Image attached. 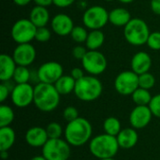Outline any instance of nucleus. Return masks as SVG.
<instances>
[{
  "instance_id": "f257e3e1",
  "label": "nucleus",
  "mask_w": 160,
  "mask_h": 160,
  "mask_svg": "<svg viewBox=\"0 0 160 160\" xmlns=\"http://www.w3.org/2000/svg\"><path fill=\"white\" fill-rule=\"evenodd\" d=\"M60 96L54 84L38 82L34 91V104L39 111L50 112L58 107Z\"/></svg>"
},
{
  "instance_id": "f03ea898",
  "label": "nucleus",
  "mask_w": 160,
  "mask_h": 160,
  "mask_svg": "<svg viewBox=\"0 0 160 160\" xmlns=\"http://www.w3.org/2000/svg\"><path fill=\"white\" fill-rule=\"evenodd\" d=\"M92 126L90 122L82 117H78L72 122L68 123L64 130L66 141L72 146H82L85 144L92 136Z\"/></svg>"
},
{
  "instance_id": "7ed1b4c3",
  "label": "nucleus",
  "mask_w": 160,
  "mask_h": 160,
  "mask_svg": "<svg viewBox=\"0 0 160 160\" xmlns=\"http://www.w3.org/2000/svg\"><path fill=\"white\" fill-rule=\"evenodd\" d=\"M120 146L118 144L117 138L107 133L100 134L93 138L89 145L91 154L98 159L114 158Z\"/></svg>"
},
{
  "instance_id": "20e7f679",
  "label": "nucleus",
  "mask_w": 160,
  "mask_h": 160,
  "mask_svg": "<svg viewBox=\"0 0 160 160\" xmlns=\"http://www.w3.org/2000/svg\"><path fill=\"white\" fill-rule=\"evenodd\" d=\"M102 91V83L96 76L84 75L82 79L76 81L74 94L80 100L90 102L98 99Z\"/></svg>"
},
{
  "instance_id": "39448f33",
  "label": "nucleus",
  "mask_w": 160,
  "mask_h": 160,
  "mask_svg": "<svg viewBox=\"0 0 160 160\" xmlns=\"http://www.w3.org/2000/svg\"><path fill=\"white\" fill-rule=\"evenodd\" d=\"M150 29L146 22L140 18H134L124 27L125 39L133 46L146 44L150 36Z\"/></svg>"
},
{
  "instance_id": "423d86ee",
  "label": "nucleus",
  "mask_w": 160,
  "mask_h": 160,
  "mask_svg": "<svg viewBox=\"0 0 160 160\" xmlns=\"http://www.w3.org/2000/svg\"><path fill=\"white\" fill-rule=\"evenodd\" d=\"M70 144L60 139H49L42 147V156L47 160H68L70 157Z\"/></svg>"
},
{
  "instance_id": "0eeeda50",
  "label": "nucleus",
  "mask_w": 160,
  "mask_h": 160,
  "mask_svg": "<svg viewBox=\"0 0 160 160\" xmlns=\"http://www.w3.org/2000/svg\"><path fill=\"white\" fill-rule=\"evenodd\" d=\"M109 22V12L102 6H92L82 15L84 26L90 30H99Z\"/></svg>"
},
{
  "instance_id": "6e6552de",
  "label": "nucleus",
  "mask_w": 160,
  "mask_h": 160,
  "mask_svg": "<svg viewBox=\"0 0 160 160\" xmlns=\"http://www.w3.org/2000/svg\"><path fill=\"white\" fill-rule=\"evenodd\" d=\"M37 28L30 19H20L11 27V38L17 44L30 43L35 39Z\"/></svg>"
},
{
  "instance_id": "1a4fd4ad",
  "label": "nucleus",
  "mask_w": 160,
  "mask_h": 160,
  "mask_svg": "<svg viewBox=\"0 0 160 160\" xmlns=\"http://www.w3.org/2000/svg\"><path fill=\"white\" fill-rule=\"evenodd\" d=\"M82 65L83 69L93 76H98L102 74L107 68V58L99 51H89L86 52L85 56L82 60Z\"/></svg>"
},
{
  "instance_id": "9d476101",
  "label": "nucleus",
  "mask_w": 160,
  "mask_h": 160,
  "mask_svg": "<svg viewBox=\"0 0 160 160\" xmlns=\"http://www.w3.org/2000/svg\"><path fill=\"white\" fill-rule=\"evenodd\" d=\"M114 88L122 96H131L139 88V75L132 70L120 72L115 78Z\"/></svg>"
},
{
  "instance_id": "9b49d317",
  "label": "nucleus",
  "mask_w": 160,
  "mask_h": 160,
  "mask_svg": "<svg viewBox=\"0 0 160 160\" xmlns=\"http://www.w3.org/2000/svg\"><path fill=\"white\" fill-rule=\"evenodd\" d=\"M38 82L54 84L63 75L64 69L60 63L55 61H49L43 63L37 71Z\"/></svg>"
},
{
  "instance_id": "f8f14e48",
  "label": "nucleus",
  "mask_w": 160,
  "mask_h": 160,
  "mask_svg": "<svg viewBox=\"0 0 160 160\" xmlns=\"http://www.w3.org/2000/svg\"><path fill=\"white\" fill-rule=\"evenodd\" d=\"M34 91L29 82L14 85L10 93V98L12 103L18 108H25L31 103H34Z\"/></svg>"
},
{
  "instance_id": "ddd939ff",
  "label": "nucleus",
  "mask_w": 160,
  "mask_h": 160,
  "mask_svg": "<svg viewBox=\"0 0 160 160\" xmlns=\"http://www.w3.org/2000/svg\"><path fill=\"white\" fill-rule=\"evenodd\" d=\"M37 56L36 49L30 43L18 44L13 51L12 57L17 66L28 67L34 63Z\"/></svg>"
},
{
  "instance_id": "4468645a",
  "label": "nucleus",
  "mask_w": 160,
  "mask_h": 160,
  "mask_svg": "<svg viewBox=\"0 0 160 160\" xmlns=\"http://www.w3.org/2000/svg\"><path fill=\"white\" fill-rule=\"evenodd\" d=\"M149 106H136L129 115V122L133 128L141 129L147 127L153 117Z\"/></svg>"
},
{
  "instance_id": "2eb2a0df",
  "label": "nucleus",
  "mask_w": 160,
  "mask_h": 160,
  "mask_svg": "<svg viewBox=\"0 0 160 160\" xmlns=\"http://www.w3.org/2000/svg\"><path fill=\"white\" fill-rule=\"evenodd\" d=\"M51 26L52 31L56 35L65 37L70 35L71 31L74 28V23L72 19L68 15L65 13H58L52 19Z\"/></svg>"
},
{
  "instance_id": "dca6fc26",
  "label": "nucleus",
  "mask_w": 160,
  "mask_h": 160,
  "mask_svg": "<svg viewBox=\"0 0 160 160\" xmlns=\"http://www.w3.org/2000/svg\"><path fill=\"white\" fill-rule=\"evenodd\" d=\"M131 70L138 75L149 72L152 67V58L149 53L145 52H138L131 59Z\"/></svg>"
},
{
  "instance_id": "f3484780",
  "label": "nucleus",
  "mask_w": 160,
  "mask_h": 160,
  "mask_svg": "<svg viewBox=\"0 0 160 160\" xmlns=\"http://www.w3.org/2000/svg\"><path fill=\"white\" fill-rule=\"evenodd\" d=\"M49 137L46 128L40 127H33L25 133V141L28 145L32 147H43L48 142Z\"/></svg>"
},
{
  "instance_id": "a211bd4d",
  "label": "nucleus",
  "mask_w": 160,
  "mask_h": 160,
  "mask_svg": "<svg viewBox=\"0 0 160 160\" xmlns=\"http://www.w3.org/2000/svg\"><path fill=\"white\" fill-rule=\"evenodd\" d=\"M17 64L13 57L2 53L0 55V80L1 82H8L13 78L14 72L16 70Z\"/></svg>"
},
{
  "instance_id": "6ab92c4d",
  "label": "nucleus",
  "mask_w": 160,
  "mask_h": 160,
  "mask_svg": "<svg viewBox=\"0 0 160 160\" xmlns=\"http://www.w3.org/2000/svg\"><path fill=\"white\" fill-rule=\"evenodd\" d=\"M118 144L120 148L123 149H131L133 148L139 140V135L135 128H125L120 131L116 136Z\"/></svg>"
},
{
  "instance_id": "aec40b11",
  "label": "nucleus",
  "mask_w": 160,
  "mask_h": 160,
  "mask_svg": "<svg viewBox=\"0 0 160 160\" xmlns=\"http://www.w3.org/2000/svg\"><path fill=\"white\" fill-rule=\"evenodd\" d=\"M131 20L130 12L124 8H115L109 12V22L118 27L126 26Z\"/></svg>"
},
{
  "instance_id": "412c9836",
  "label": "nucleus",
  "mask_w": 160,
  "mask_h": 160,
  "mask_svg": "<svg viewBox=\"0 0 160 160\" xmlns=\"http://www.w3.org/2000/svg\"><path fill=\"white\" fill-rule=\"evenodd\" d=\"M29 19L37 27L46 26L47 23L50 22L49 10L45 7L35 6L30 11Z\"/></svg>"
},
{
  "instance_id": "4be33fe9",
  "label": "nucleus",
  "mask_w": 160,
  "mask_h": 160,
  "mask_svg": "<svg viewBox=\"0 0 160 160\" xmlns=\"http://www.w3.org/2000/svg\"><path fill=\"white\" fill-rule=\"evenodd\" d=\"M16 134L10 127L0 128V151H8L14 144Z\"/></svg>"
},
{
  "instance_id": "5701e85b",
  "label": "nucleus",
  "mask_w": 160,
  "mask_h": 160,
  "mask_svg": "<svg viewBox=\"0 0 160 160\" xmlns=\"http://www.w3.org/2000/svg\"><path fill=\"white\" fill-rule=\"evenodd\" d=\"M76 80L71 75H63L55 83L54 86L60 95H68L74 92Z\"/></svg>"
},
{
  "instance_id": "b1692460",
  "label": "nucleus",
  "mask_w": 160,
  "mask_h": 160,
  "mask_svg": "<svg viewBox=\"0 0 160 160\" xmlns=\"http://www.w3.org/2000/svg\"><path fill=\"white\" fill-rule=\"evenodd\" d=\"M105 41L104 33L99 30H91L88 33V37L85 41V46L89 51L98 50Z\"/></svg>"
},
{
  "instance_id": "393cba45",
  "label": "nucleus",
  "mask_w": 160,
  "mask_h": 160,
  "mask_svg": "<svg viewBox=\"0 0 160 160\" xmlns=\"http://www.w3.org/2000/svg\"><path fill=\"white\" fill-rule=\"evenodd\" d=\"M133 102L137 106H149L151 100H152V96L149 90L143 89L139 87L132 95H131Z\"/></svg>"
},
{
  "instance_id": "a878e982",
  "label": "nucleus",
  "mask_w": 160,
  "mask_h": 160,
  "mask_svg": "<svg viewBox=\"0 0 160 160\" xmlns=\"http://www.w3.org/2000/svg\"><path fill=\"white\" fill-rule=\"evenodd\" d=\"M103 128L105 130V133L112 135V136H115V137L122 130L120 121L116 117H113V116H111L105 119L103 123Z\"/></svg>"
},
{
  "instance_id": "bb28decb",
  "label": "nucleus",
  "mask_w": 160,
  "mask_h": 160,
  "mask_svg": "<svg viewBox=\"0 0 160 160\" xmlns=\"http://www.w3.org/2000/svg\"><path fill=\"white\" fill-rule=\"evenodd\" d=\"M32 73L28 69L27 67H22V66H17L16 70L13 75V82L16 84H21V83H27L31 80Z\"/></svg>"
},
{
  "instance_id": "cd10ccee",
  "label": "nucleus",
  "mask_w": 160,
  "mask_h": 160,
  "mask_svg": "<svg viewBox=\"0 0 160 160\" xmlns=\"http://www.w3.org/2000/svg\"><path fill=\"white\" fill-rule=\"evenodd\" d=\"M14 120V112L8 105L0 106V128L9 127Z\"/></svg>"
},
{
  "instance_id": "c85d7f7f",
  "label": "nucleus",
  "mask_w": 160,
  "mask_h": 160,
  "mask_svg": "<svg viewBox=\"0 0 160 160\" xmlns=\"http://www.w3.org/2000/svg\"><path fill=\"white\" fill-rule=\"evenodd\" d=\"M88 33L89 32H87L85 27L77 25V26H74L73 30L71 31L70 37H71L72 40L77 43H83V42L85 43L86 38L88 37Z\"/></svg>"
},
{
  "instance_id": "c756f323",
  "label": "nucleus",
  "mask_w": 160,
  "mask_h": 160,
  "mask_svg": "<svg viewBox=\"0 0 160 160\" xmlns=\"http://www.w3.org/2000/svg\"><path fill=\"white\" fill-rule=\"evenodd\" d=\"M155 84H156V78L152 73L146 72L139 75V87L150 90L155 86Z\"/></svg>"
},
{
  "instance_id": "7c9ffc66",
  "label": "nucleus",
  "mask_w": 160,
  "mask_h": 160,
  "mask_svg": "<svg viewBox=\"0 0 160 160\" xmlns=\"http://www.w3.org/2000/svg\"><path fill=\"white\" fill-rule=\"evenodd\" d=\"M46 131H47L49 139H60L64 132L62 127L57 122L50 123L46 128Z\"/></svg>"
},
{
  "instance_id": "2f4dec72",
  "label": "nucleus",
  "mask_w": 160,
  "mask_h": 160,
  "mask_svg": "<svg viewBox=\"0 0 160 160\" xmlns=\"http://www.w3.org/2000/svg\"><path fill=\"white\" fill-rule=\"evenodd\" d=\"M52 38V32L51 30L46 27V26H42V27H38L37 28V32H36V37L35 39L38 42H47L51 39Z\"/></svg>"
},
{
  "instance_id": "473e14b6",
  "label": "nucleus",
  "mask_w": 160,
  "mask_h": 160,
  "mask_svg": "<svg viewBox=\"0 0 160 160\" xmlns=\"http://www.w3.org/2000/svg\"><path fill=\"white\" fill-rule=\"evenodd\" d=\"M147 46L154 51H159L160 50V32L156 31L152 32L147 39L146 42Z\"/></svg>"
},
{
  "instance_id": "72a5a7b5",
  "label": "nucleus",
  "mask_w": 160,
  "mask_h": 160,
  "mask_svg": "<svg viewBox=\"0 0 160 160\" xmlns=\"http://www.w3.org/2000/svg\"><path fill=\"white\" fill-rule=\"evenodd\" d=\"M63 117H64V119L68 123H69V122L74 121L75 119H77L80 116H79V112H78V110L75 107L68 106V107H67L64 110V112H63Z\"/></svg>"
},
{
  "instance_id": "f704fd0d",
  "label": "nucleus",
  "mask_w": 160,
  "mask_h": 160,
  "mask_svg": "<svg viewBox=\"0 0 160 160\" xmlns=\"http://www.w3.org/2000/svg\"><path fill=\"white\" fill-rule=\"evenodd\" d=\"M149 108L154 116L160 118V94L156 95L152 98V100L149 104Z\"/></svg>"
},
{
  "instance_id": "c9c22d12",
  "label": "nucleus",
  "mask_w": 160,
  "mask_h": 160,
  "mask_svg": "<svg viewBox=\"0 0 160 160\" xmlns=\"http://www.w3.org/2000/svg\"><path fill=\"white\" fill-rule=\"evenodd\" d=\"M88 51L86 50L85 47L83 46H81V45H78V46H75L73 49H72V55L74 58H76L77 60H82L83 57L85 56L86 52Z\"/></svg>"
},
{
  "instance_id": "e433bc0d",
  "label": "nucleus",
  "mask_w": 160,
  "mask_h": 160,
  "mask_svg": "<svg viewBox=\"0 0 160 160\" xmlns=\"http://www.w3.org/2000/svg\"><path fill=\"white\" fill-rule=\"evenodd\" d=\"M11 88L5 82H2L0 84V102H4L11 93Z\"/></svg>"
},
{
  "instance_id": "4c0bfd02",
  "label": "nucleus",
  "mask_w": 160,
  "mask_h": 160,
  "mask_svg": "<svg viewBox=\"0 0 160 160\" xmlns=\"http://www.w3.org/2000/svg\"><path fill=\"white\" fill-rule=\"evenodd\" d=\"M53 5L57 8H68L71 6L76 0H52Z\"/></svg>"
},
{
  "instance_id": "58836bf2",
  "label": "nucleus",
  "mask_w": 160,
  "mask_h": 160,
  "mask_svg": "<svg viewBox=\"0 0 160 160\" xmlns=\"http://www.w3.org/2000/svg\"><path fill=\"white\" fill-rule=\"evenodd\" d=\"M70 75L76 80H80L82 79L83 76H84V72H83V69L81 68H74L71 69V72H70Z\"/></svg>"
},
{
  "instance_id": "ea45409f",
  "label": "nucleus",
  "mask_w": 160,
  "mask_h": 160,
  "mask_svg": "<svg viewBox=\"0 0 160 160\" xmlns=\"http://www.w3.org/2000/svg\"><path fill=\"white\" fill-rule=\"evenodd\" d=\"M150 7H151L152 11L156 15H159L160 16V0H151Z\"/></svg>"
},
{
  "instance_id": "a19ab883",
  "label": "nucleus",
  "mask_w": 160,
  "mask_h": 160,
  "mask_svg": "<svg viewBox=\"0 0 160 160\" xmlns=\"http://www.w3.org/2000/svg\"><path fill=\"white\" fill-rule=\"evenodd\" d=\"M33 1L36 4V6H40V7H45V8L53 4L52 0H33Z\"/></svg>"
},
{
  "instance_id": "79ce46f5",
  "label": "nucleus",
  "mask_w": 160,
  "mask_h": 160,
  "mask_svg": "<svg viewBox=\"0 0 160 160\" xmlns=\"http://www.w3.org/2000/svg\"><path fill=\"white\" fill-rule=\"evenodd\" d=\"M14 4H16L17 6H20V7H23V6H26L28 5L31 1L33 0H12Z\"/></svg>"
},
{
  "instance_id": "37998d69",
  "label": "nucleus",
  "mask_w": 160,
  "mask_h": 160,
  "mask_svg": "<svg viewBox=\"0 0 160 160\" xmlns=\"http://www.w3.org/2000/svg\"><path fill=\"white\" fill-rule=\"evenodd\" d=\"M0 157L1 158L4 160L8 159V151H0Z\"/></svg>"
},
{
  "instance_id": "c03bdc74",
  "label": "nucleus",
  "mask_w": 160,
  "mask_h": 160,
  "mask_svg": "<svg viewBox=\"0 0 160 160\" xmlns=\"http://www.w3.org/2000/svg\"><path fill=\"white\" fill-rule=\"evenodd\" d=\"M31 160H47L43 156H37V157H34Z\"/></svg>"
},
{
  "instance_id": "a18cd8bd",
  "label": "nucleus",
  "mask_w": 160,
  "mask_h": 160,
  "mask_svg": "<svg viewBox=\"0 0 160 160\" xmlns=\"http://www.w3.org/2000/svg\"><path fill=\"white\" fill-rule=\"evenodd\" d=\"M119 2H121V3H123V4H130V3H132L134 0H118Z\"/></svg>"
},
{
  "instance_id": "49530a36",
  "label": "nucleus",
  "mask_w": 160,
  "mask_h": 160,
  "mask_svg": "<svg viewBox=\"0 0 160 160\" xmlns=\"http://www.w3.org/2000/svg\"><path fill=\"white\" fill-rule=\"evenodd\" d=\"M99 160H115L113 158H104V159H99Z\"/></svg>"
},
{
  "instance_id": "de8ad7c7",
  "label": "nucleus",
  "mask_w": 160,
  "mask_h": 160,
  "mask_svg": "<svg viewBox=\"0 0 160 160\" xmlns=\"http://www.w3.org/2000/svg\"><path fill=\"white\" fill-rule=\"evenodd\" d=\"M105 1H107V2H112V1H113V0H105Z\"/></svg>"
}]
</instances>
